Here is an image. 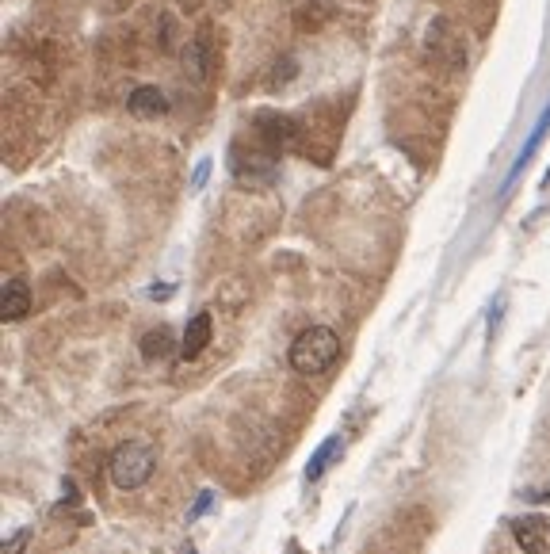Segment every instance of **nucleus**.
I'll use <instances>...</instances> for the list:
<instances>
[{
  "mask_svg": "<svg viewBox=\"0 0 550 554\" xmlns=\"http://www.w3.org/2000/svg\"><path fill=\"white\" fill-rule=\"evenodd\" d=\"M287 360H291V367H295L298 375H306V379L325 375V371L340 360V337L329 325H310V329H302L295 337Z\"/></svg>",
  "mask_w": 550,
  "mask_h": 554,
  "instance_id": "f257e3e1",
  "label": "nucleus"
},
{
  "mask_svg": "<svg viewBox=\"0 0 550 554\" xmlns=\"http://www.w3.org/2000/svg\"><path fill=\"white\" fill-rule=\"evenodd\" d=\"M153 470H157V448L149 440H127L107 459V478L115 490H142Z\"/></svg>",
  "mask_w": 550,
  "mask_h": 554,
  "instance_id": "f03ea898",
  "label": "nucleus"
},
{
  "mask_svg": "<svg viewBox=\"0 0 550 554\" xmlns=\"http://www.w3.org/2000/svg\"><path fill=\"white\" fill-rule=\"evenodd\" d=\"M230 172L233 180H237V188H272L275 180H279V157L268 153L264 146H233L230 150Z\"/></svg>",
  "mask_w": 550,
  "mask_h": 554,
  "instance_id": "7ed1b4c3",
  "label": "nucleus"
},
{
  "mask_svg": "<svg viewBox=\"0 0 550 554\" xmlns=\"http://www.w3.org/2000/svg\"><path fill=\"white\" fill-rule=\"evenodd\" d=\"M424 50H428L436 62H444L447 69H463L466 65V46L447 20L428 23V31H424Z\"/></svg>",
  "mask_w": 550,
  "mask_h": 554,
  "instance_id": "20e7f679",
  "label": "nucleus"
},
{
  "mask_svg": "<svg viewBox=\"0 0 550 554\" xmlns=\"http://www.w3.org/2000/svg\"><path fill=\"white\" fill-rule=\"evenodd\" d=\"M256 138H260L264 150L279 157L287 146H295L298 142V123L291 115H283V111H260V115H256Z\"/></svg>",
  "mask_w": 550,
  "mask_h": 554,
  "instance_id": "39448f33",
  "label": "nucleus"
},
{
  "mask_svg": "<svg viewBox=\"0 0 550 554\" xmlns=\"http://www.w3.org/2000/svg\"><path fill=\"white\" fill-rule=\"evenodd\" d=\"M508 528H512V539L520 543V551L524 554H550V520L543 512L512 516Z\"/></svg>",
  "mask_w": 550,
  "mask_h": 554,
  "instance_id": "423d86ee",
  "label": "nucleus"
},
{
  "mask_svg": "<svg viewBox=\"0 0 550 554\" xmlns=\"http://www.w3.org/2000/svg\"><path fill=\"white\" fill-rule=\"evenodd\" d=\"M547 130H550V100H547V107H543V115H539V123L531 127L528 142H524V146H520V153H516V161H512V169H508L505 184H501V195H508L512 188H516V184H520V176H524V169L531 165V157L539 153L543 138H547Z\"/></svg>",
  "mask_w": 550,
  "mask_h": 554,
  "instance_id": "0eeeda50",
  "label": "nucleus"
},
{
  "mask_svg": "<svg viewBox=\"0 0 550 554\" xmlns=\"http://www.w3.org/2000/svg\"><path fill=\"white\" fill-rule=\"evenodd\" d=\"M211 333H214V318L207 314V310H199V314L184 325V337H180V360H199L203 348L211 344Z\"/></svg>",
  "mask_w": 550,
  "mask_h": 554,
  "instance_id": "6e6552de",
  "label": "nucleus"
},
{
  "mask_svg": "<svg viewBox=\"0 0 550 554\" xmlns=\"http://www.w3.org/2000/svg\"><path fill=\"white\" fill-rule=\"evenodd\" d=\"M127 107L138 119H161V115H169V96L153 85H138L127 96Z\"/></svg>",
  "mask_w": 550,
  "mask_h": 554,
  "instance_id": "1a4fd4ad",
  "label": "nucleus"
},
{
  "mask_svg": "<svg viewBox=\"0 0 550 554\" xmlns=\"http://www.w3.org/2000/svg\"><path fill=\"white\" fill-rule=\"evenodd\" d=\"M31 310V287L23 279H8L4 283V299H0V318L4 321H23Z\"/></svg>",
  "mask_w": 550,
  "mask_h": 554,
  "instance_id": "9d476101",
  "label": "nucleus"
},
{
  "mask_svg": "<svg viewBox=\"0 0 550 554\" xmlns=\"http://www.w3.org/2000/svg\"><path fill=\"white\" fill-rule=\"evenodd\" d=\"M340 455H344V436H329V440L310 455V463H306V482H318L321 474L329 470V463H337Z\"/></svg>",
  "mask_w": 550,
  "mask_h": 554,
  "instance_id": "9b49d317",
  "label": "nucleus"
},
{
  "mask_svg": "<svg viewBox=\"0 0 550 554\" xmlns=\"http://www.w3.org/2000/svg\"><path fill=\"white\" fill-rule=\"evenodd\" d=\"M172 348L180 352V344H176V337H172L169 325H161V329H149L146 337H142V356H146V360H169Z\"/></svg>",
  "mask_w": 550,
  "mask_h": 554,
  "instance_id": "f8f14e48",
  "label": "nucleus"
},
{
  "mask_svg": "<svg viewBox=\"0 0 550 554\" xmlns=\"http://www.w3.org/2000/svg\"><path fill=\"white\" fill-rule=\"evenodd\" d=\"M207 65H211V54H207V35H199L195 43L184 50V69L191 73V81H207Z\"/></svg>",
  "mask_w": 550,
  "mask_h": 554,
  "instance_id": "ddd939ff",
  "label": "nucleus"
},
{
  "mask_svg": "<svg viewBox=\"0 0 550 554\" xmlns=\"http://www.w3.org/2000/svg\"><path fill=\"white\" fill-rule=\"evenodd\" d=\"M333 8H337V0H306L302 12H298V27H302V31L321 27V23L333 16Z\"/></svg>",
  "mask_w": 550,
  "mask_h": 554,
  "instance_id": "4468645a",
  "label": "nucleus"
},
{
  "mask_svg": "<svg viewBox=\"0 0 550 554\" xmlns=\"http://www.w3.org/2000/svg\"><path fill=\"white\" fill-rule=\"evenodd\" d=\"M211 509H214V493H211V490H203L199 497H195V505H191L188 520H199V516H207Z\"/></svg>",
  "mask_w": 550,
  "mask_h": 554,
  "instance_id": "2eb2a0df",
  "label": "nucleus"
},
{
  "mask_svg": "<svg viewBox=\"0 0 550 554\" xmlns=\"http://www.w3.org/2000/svg\"><path fill=\"white\" fill-rule=\"evenodd\" d=\"M505 306H508V299H505V295H497V306L489 310V329H486V337H489V341L497 337V325H501V314H505Z\"/></svg>",
  "mask_w": 550,
  "mask_h": 554,
  "instance_id": "dca6fc26",
  "label": "nucleus"
},
{
  "mask_svg": "<svg viewBox=\"0 0 550 554\" xmlns=\"http://www.w3.org/2000/svg\"><path fill=\"white\" fill-rule=\"evenodd\" d=\"M27 539H31V532H27V528H20V532H12V539L4 543V551H0V554H23V547H27Z\"/></svg>",
  "mask_w": 550,
  "mask_h": 554,
  "instance_id": "f3484780",
  "label": "nucleus"
},
{
  "mask_svg": "<svg viewBox=\"0 0 550 554\" xmlns=\"http://www.w3.org/2000/svg\"><path fill=\"white\" fill-rule=\"evenodd\" d=\"M207 176H211V161H207V157H203V161H199V165H195V172H191V192H199V188H203V184H207Z\"/></svg>",
  "mask_w": 550,
  "mask_h": 554,
  "instance_id": "a211bd4d",
  "label": "nucleus"
},
{
  "mask_svg": "<svg viewBox=\"0 0 550 554\" xmlns=\"http://www.w3.org/2000/svg\"><path fill=\"white\" fill-rule=\"evenodd\" d=\"M539 188H543V192H550V169H547V176H543V184H539Z\"/></svg>",
  "mask_w": 550,
  "mask_h": 554,
  "instance_id": "6ab92c4d",
  "label": "nucleus"
},
{
  "mask_svg": "<svg viewBox=\"0 0 550 554\" xmlns=\"http://www.w3.org/2000/svg\"><path fill=\"white\" fill-rule=\"evenodd\" d=\"M287 554H306V551H302V547H298V543H291V551H287Z\"/></svg>",
  "mask_w": 550,
  "mask_h": 554,
  "instance_id": "aec40b11",
  "label": "nucleus"
},
{
  "mask_svg": "<svg viewBox=\"0 0 550 554\" xmlns=\"http://www.w3.org/2000/svg\"><path fill=\"white\" fill-rule=\"evenodd\" d=\"M222 4H233V0H222Z\"/></svg>",
  "mask_w": 550,
  "mask_h": 554,
  "instance_id": "412c9836",
  "label": "nucleus"
}]
</instances>
